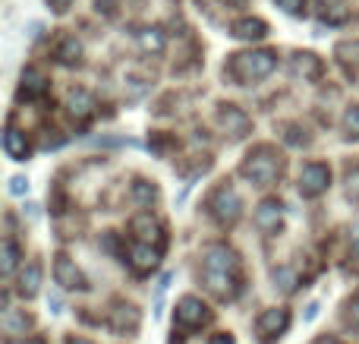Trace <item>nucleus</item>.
I'll return each mask as SVG.
<instances>
[{
	"mask_svg": "<svg viewBox=\"0 0 359 344\" xmlns=\"http://www.w3.org/2000/svg\"><path fill=\"white\" fill-rule=\"evenodd\" d=\"M202 282L217 300H230V297L236 294V282H240V256H236L227 244L205 246Z\"/></svg>",
	"mask_w": 359,
	"mask_h": 344,
	"instance_id": "f257e3e1",
	"label": "nucleus"
},
{
	"mask_svg": "<svg viewBox=\"0 0 359 344\" xmlns=\"http://www.w3.org/2000/svg\"><path fill=\"white\" fill-rule=\"evenodd\" d=\"M133 199H136V206H151L158 199V190L149 180H136L133 183Z\"/></svg>",
	"mask_w": 359,
	"mask_h": 344,
	"instance_id": "5701e85b",
	"label": "nucleus"
},
{
	"mask_svg": "<svg viewBox=\"0 0 359 344\" xmlns=\"http://www.w3.org/2000/svg\"><path fill=\"white\" fill-rule=\"evenodd\" d=\"M353 263L359 265V227H356V240H353Z\"/></svg>",
	"mask_w": 359,
	"mask_h": 344,
	"instance_id": "473e14b6",
	"label": "nucleus"
},
{
	"mask_svg": "<svg viewBox=\"0 0 359 344\" xmlns=\"http://www.w3.org/2000/svg\"><path fill=\"white\" fill-rule=\"evenodd\" d=\"M16 263H19V246L6 237L4 240V256H0V272H4V275H10V272L16 269Z\"/></svg>",
	"mask_w": 359,
	"mask_h": 344,
	"instance_id": "b1692460",
	"label": "nucleus"
},
{
	"mask_svg": "<svg viewBox=\"0 0 359 344\" xmlns=\"http://www.w3.org/2000/svg\"><path fill=\"white\" fill-rule=\"evenodd\" d=\"M158 256H161V246H149V244H136V240H133V246H130V265L139 272V275L155 269Z\"/></svg>",
	"mask_w": 359,
	"mask_h": 344,
	"instance_id": "9d476101",
	"label": "nucleus"
},
{
	"mask_svg": "<svg viewBox=\"0 0 359 344\" xmlns=\"http://www.w3.org/2000/svg\"><path fill=\"white\" fill-rule=\"evenodd\" d=\"M278 6H284V13H290V16H303L306 0H278Z\"/></svg>",
	"mask_w": 359,
	"mask_h": 344,
	"instance_id": "cd10ccee",
	"label": "nucleus"
},
{
	"mask_svg": "<svg viewBox=\"0 0 359 344\" xmlns=\"http://www.w3.org/2000/svg\"><path fill=\"white\" fill-rule=\"evenodd\" d=\"M48 303H50V313H60V310H63L60 294H50V297H48Z\"/></svg>",
	"mask_w": 359,
	"mask_h": 344,
	"instance_id": "7c9ffc66",
	"label": "nucleus"
},
{
	"mask_svg": "<svg viewBox=\"0 0 359 344\" xmlns=\"http://www.w3.org/2000/svg\"><path fill=\"white\" fill-rule=\"evenodd\" d=\"M290 70H293V76H303V79H316V76L322 73V63H318L316 54H293Z\"/></svg>",
	"mask_w": 359,
	"mask_h": 344,
	"instance_id": "f3484780",
	"label": "nucleus"
},
{
	"mask_svg": "<svg viewBox=\"0 0 359 344\" xmlns=\"http://www.w3.org/2000/svg\"><path fill=\"white\" fill-rule=\"evenodd\" d=\"M4 152L13 158V161H25L29 158V143H25V136L19 130H6L4 133Z\"/></svg>",
	"mask_w": 359,
	"mask_h": 344,
	"instance_id": "2eb2a0df",
	"label": "nucleus"
},
{
	"mask_svg": "<svg viewBox=\"0 0 359 344\" xmlns=\"http://www.w3.org/2000/svg\"><path fill=\"white\" fill-rule=\"evenodd\" d=\"M347 193L359 202V161L356 164H347Z\"/></svg>",
	"mask_w": 359,
	"mask_h": 344,
	"instance_id": "bb28decb",
	"label": "nucleus"
},
{
	"mask_svg": "<svg viewBox=\"0 0 359 344\" xmlns=\"http://www.w3.org/2000/svg\"><path fill=\"white\" fill-rule=\"evenodd\" d=\"M316 344H341V341H334V338H318Z\"/></svg>",
	"mask_w": 359,
	"mask_h": 344,
	"instance_id": "f704fd0d",
	"label": "nucleus"
},
{
	"mask_svg": "<svg viewBox=\"0 0 359 344\" xmlns=\"http://www.w3.org/2000/svg\"><path fill=\"white\" fill-rule=\"evenodd\" d=\"M57 57H60V63H67V67H73V63L82 60V44L76 41V35H67L60 44H57Z\"/></svg>",
	"mask_w": 359,
	"mask_h": 344,
	"instance_id": "aec40b11",
	"label": "nucleus"
},
{
	"mask_svg": "<svg viewBox=\"0 0 359 344\" xmlns=\"http://www.w3.org/2000/svg\"><path fill=\"white\" fill-rule=\"evenodd\" d=\"M328 183H331L328 164H318V161L303 164V171H299V193H303L306 199H316V196H322L325 190H328Z\"/></svg>",
	"mask_w": 359,
	"mask_h": 344,
	"instance_id": "39448f33",
	"label": "nucleus"
},
{
	"mask_svg": "<svg viewBox=\"0 0 359 344\" xmlns=\"http://www.w3.org/2000/svg\"><path fill=\"white\" fill-rule=\"evenodd\" d=\"M240 171L255 187H271V183H278V177L284 174V158H280L278 149H271V145H255L246 155Z\"/></svg>",
	"mask_w": 359,
	"mask_h": 344,
	"instance_id": "f03ea898",
	"label": "nucleus"
},
{
	"mask_svg": "<svg viewBox=\"0 0 359 344\" xmlns=\"http://www.w3.org/2000/svg\"><path fill=\"white\" fill-rule=\"evenodd\" d=\"M287 326H290V313H287V310H280V307L265 310V313L259 316V322H255L259 335H265V338H274V335H280Z\"/></svg>",
	"mask_w": 359,
	"mask_h": 344,
	"instance_id": "6e6552de",
	"label": "nucleus"
},
{
	"mask_svg": "<svg viewBox=\"0 0 359 344\" xmlns=\"http://www.w3.org/2000/svg\"><path fill=\"white\" fill-rule=\"evenodd\" d=\"M274 288H280L284 294L297 291V272L293 269H274Z\"/></svg>",
	"mask_w": 359,
	"mask_h": 344,
	"instance_id": "393cba45",
	"label": "nucleus"
},
{
	"mask_svg": "<svg viewBox=\"0 0 359 344\" xmlns=\"http://www.w3.org/2000/svg\"><path fill=\"white\" fill-rule=\"evenodd\" d=\"M48 92V79H44L41 70H25L22 73V95L25 98H38V95Z\"/></svg>",
	"mask_w": 359,
	"mask_h": 344,
	"instance_id": "6ab92c4d",
	"label": "nucleus"
},
{
	"mask_svg": "<svg viewBox=\"0 0 359 344\" xmlns=\"http://www.w3.org/2000/svg\"><path fill=\"white\" fill-rule=\"evenodd\" d=\"M278 57L274 51H246V54H233L230 57V76H233L240 86H249V82L265 79L268 73L274 70Z\"/></svg>",
	"mask_w": 359,
	"mask_h": 344,
	"instance_id": "7ed1b4c3",
	"label": "nucleus"
},
{
	"mask_svg": "<svg viewBox=\"0 0 359 344\" xmlns=\"http://www.w3.org/2000/svg\"><path fill=\"white\" fill-rule=\"evenodd\" d=\"M202 322H208V307L198 297H183L177 303V326L180 329H198Z\"/></svg>",
	"mask_w": 359,
	"mask_h": 344,
	"instance_id": "423d86ee",
	"label": "nucleus"
},
{
	"mask_svg": "<svg viewBox=\"0 0 359 344\" xmlns=\"http://www.w3.org/2000/svg\"><path fill=\"white\" fill-rule=\"evenodd\" d=\"M350 322H353V326L359 329V297H356L353 303H350Z\"/></svg>",
	"mask_w": 359,
	"mask_h": 344,
	"instance_id": "2f4dec72",
	"label": "nucleus"
},
{
	"mask_svg": "<svg viewBox=\"0 0 359 344\" xmlns=\"http://www.w3.org/2000/svg\"><path fill=\"white\" fill-rule=\"evenodd\" d=\"M50 6H54V13H67L69 10V4H73V0H48Z\"/></svg>",
	"mask_w": 359,
	"mask_h": 344,
	"instance_id": "c756f323",
	"label": "nucleus"
},
{
	"mask_svg": "<svg viewBox=\"0 0 359 344\" xmlns=\"http://www.w3.org/2000/svg\"><path fill=\"white\" fill-rule=\"evenodd\" d=\"M29 316L25 313H16V310H6L4 313V329H6V335H25L29 332Z\"/></svg>",
	"mask_w": 359,
	"mask_h": 344,
	"instance_id": "412c9836",
	"label": "nucleus"
},
{
	"mask_svg": "<svg viewBox=\"0 0 359 344\" xmlns=\"http://www.w3.org/2000/svg\"><path fill=\"white\" fill-rule=\"evenodd\" d=\"M38 284H41V265L38 263H29L19 275V294L22 297H35L38 294Z\"/></svg>",
	"mask_w": 359,
	"mask_h": 344,
	"instance_id": "a211bd4d",
	"label": "nucleus"
},
{
	"mask_svg": "<svg viewBox=\"0 0 359 344\" xmlns=\"http://www.w3.org/2000/svg\"><path fill=\"white\" fill-rule=\"evenodd\" d=\"M280 215H284V206H280L278 199H265L255 209V225H259L262 231H274V227L280 225Z\"/></svg>",
	"mask_w": 359,
	"mask_h": 344,
	"instance_id": "ddd939ff",
	"label": "nucleus"
},
{
	"mask_svg": "<svg viewBox=\"0 0 359 344\" xmlns=\"http://www.w3.org/2000/svg\"><path fill=\"white\" fill-rule=\"evenodd\" d=\"M69 344H92V341H86V338H73Z\"/></svg>",
	"mask_w": 359,
	"mask_h": 344,
	"instance_id": "c9c22d12",
	"label": "nucleus"
},
{
	"mask_svg": "<svg viewBox=\"0 0 359 344\" xmlns=\"http://www.w3.org/2000/svg\"><path fill=\"white\" fill-rule=\"evenodd\" d=\"M230 4H246V0H230Z\"/></svg>",
	"mask_w": 359,
	"mask_h": 344,
	"instance_id": "e433bc0d",
	"label": "nucleus"
},
{
	"mask_svg": "<svg viewBox=\"0 0 359 344\" xmlns=\"http://www.w3.org/2000/svg\"><path fill=\"white\" fill-rule=\"evenodd\" d=\"M233 35L240 38V41H262V38L268 35V25L262 22V19L246 16V19H236L233 22Z\"/></svg>",
	"mask_w": 359,
	"mask_h": 344,
	"instance_id": "4468645a",
	"label": "nucleus"
},
{
	"mask_svg": "<svg viewBox=\"0 0 359 344\" xmlns=\"http://www.w3.org/2000/svg\"><path fill=\"white\" fill-rule=\"evenodd\" d=\"M130 227H133V234H136V244H155V246H161L164 244V234H161V225H158L155 218H151L149 212H142V215H136V218L130 221Z\"/></svg>",
	"mask_w": 359,
	"mask_h": 344,
	"instance_id": "0eeeda50",
	"label": "nucleus"
},
{
	"mask_svg": "<svg viewBox=\"0 0 359 344\" xmlns=\"http://www.w3.org/2000/svg\"><path fill=\"white\" fill-rule=\"evenodd\" d=\"M25 190H29V180H25V177H13L10 180V193L13 196H22Z\"/></svg>",
	"mask_w": 359,
	"mask_h": 344,
	"instance_id": "c85d7f7f",
	"label": "nucleus"
},
{
	"mask_svg": "<svg viewBox=\"0 0 359 344\" xmlns=\"http://www.w3.org/2000/svg\"><path fill=\"white\" fill-rule=\"evenodd\" d=\"M54 278H57V284H60V288H67V291H82V288H86V278H82V272L76 269V265L69 263L67 256H57Z\"/></svg>",
	"mask_w": 359,
	"mask_h": 344,
	"instance_id": "1a4fd4ad",
	"label": "nucleus"
},
{
	"mask_svg": "<svg viewBox=\"0 0 359 344\" xmlns=\"http://www.w3.org/2000/svg\"><path fill=\"white\" fill-rule=\"evenodd\" d=\"M322 6H325V13H328V10H334V6H341V0H322Z\"/></svg>",
	"mask_w": 359,
	"mask_h": 344,
	"instance_id": "72a5a7b5",
	"label": "nucleus"
},
{
	"mask_svg": "<svg viewBox=\"0 0 359 344\" xmlns=\"http://www.w3.org/2000/svg\"><path fill=\"white\" fill-rule=\"evenodd\" d=\"M139 48H142V51H151V54H161V51H164V35H161L158 29L139 32Z\"/></svg>",
	"mask_w": 359,
	"mask_h": 344,
	"instance_id": "4be33fe9",
	"label": "nucleus"
},
{
	"mask_svg": "<svg viewBox=\"0 0 359 344\" xmlns=\"http://www.w3.org/2000/svg\"><path fill=\"white\" fill-rule=\"evenodd\" d=\"M344 130H347L350 139H359V107H350L344 114Z\"/></svg>",
	"mask_w": 359,
	"mask_h": 344,
	"instance_id": "a878e982",
	"label": "nucleus"
},
{
	"mask_svg": "<svg viewBox=\"0 0 359 344\" xmlns=\"http://www.w3.org/2000/svg\"><path fill=\"white\" fill-rule=\"evenodd\" d=\"M208 209H211V215H215L217 225H233V221L240 218V212H243V199H240V193H236L230 183H221V187L211 193Z\"/></svg>",
	"mask_w": 359,
	"mask_h": 344,
	"instance_id": "20e7f679",
	"label": "nucleus"
},
{
	"mask_svg": "<svg viewBox=\"0 0 359 344\" xmlns=\"http://www.w3.org/2000/svg\"><path fill=\"white\" fill-rule=\"evenodd\" d=\"M111 329L117 335H133L139 329V310L133 303H120L111 313Z\"/></svg>",
	"mask_w": 359,
	"mask_h": 344,
	"instance_id": "9b49d317",
	"label": "nucleus"
},
{
	"mask_svg": "<svg viewBox=\"0 0 359 344\" xmlns=\"http://www.w3.org/2000/svg\"><path fill=\"white\" fill-rule=\"evenodd\" d=\"M217 120H221L224 130H227L230 136H236V139L249 133V117L240 111V107H233V105H224L221 114H217Z\"/></svg>",
	"mask_w": 359,
	"mask_h": 344,
	"instance_id": "f8f14e48",
	"label": "nucleus"
},
{
	"mask_svg": "<svg viewBox=\"0 0 359 344\" xmlns=\"http://www.w3.org/2000/svg\"><path fill=\"white\" fill-rule=\"evenodd\" d=\"M67 101H69V114H73V117H79V120L92 117V111H95V98L86 92V88H73Z\"/></svg>",
	"mask_w": 359,
	"mask_h": 344,
	"instance_id": "dca6fc26",
	"label": "nucleus"
}]
</instances>
